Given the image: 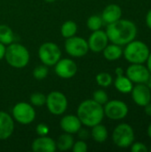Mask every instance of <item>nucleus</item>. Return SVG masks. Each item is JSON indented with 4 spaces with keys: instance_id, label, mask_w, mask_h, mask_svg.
<instances>
[{
    "instance_id": "36",
    "label": "nucleus",
    "mask_w": 151,
    "mask_h": 152,
    "mask_svg": "<svg viewBox=\"0 0 151 152\" xmlns=\"http://www.w3.org/2000/svg\"><path fill=\"white\" fill-rule=\"evenodd\" d=\"M146 62H147V68H148L150 73H151V52H150V54H149V57H148Z\"/></svg>"
},
{
    "instance_id": "31",
    "label": "nucleus",
    "mask_w": 151,
    "mask_h": 152,
    "mask_svg": "<svg viewBox=\"0 0 151 152\" xmlns=\"http://www.w3.org/2000/svg\"><path fill=\"white\" fill-rule=\"evenodd\" d=\"M131 151L133 152H147L149 149L143 142H133V144L130 146Z\"/></svg>"
},
{
    "instance_id": "34",
    "label": "nucleus",
    "mask_w": 151,
    "mask_h": 152,
    "mask_svg": "<svg viewBox=\"0 0 151 152\" xmlns=\"http://www.w3.org/2000/svg\"><path fill=\"white\" fill-rule=\"evenodd\" d=\"M146 24L151 29V9L147 12V15H146Z\"/></svg>"
},
{
    "instance_id": "28",
    "label": "nucleus",
    "mask_w": 151,
    "mask_h": 152,
    "mask_svg": "<svg viewBox=\"0 0 151 152\" xmlns=\"http://www.w3.org/2000/svg\"><path fill=\"white\" fill-rule=\"evenodd\" d=\"M46 96L42 93H34L30 96V102L32 105L36 107H41L45 104Z\"/></svg>"
},
{
    "instance_id": "10",
    "label": "nucleus",
    "mask_w": 151,
    "mask_h": 152,
    "mask_svg": "<svg viewBox=\"0 0 151 152\" xmlns=\"http://www.w3.org/2000/svg\"><path fill=\"white\" fill-rule=\"evenodd\" d=\"M65 50L72 57H83L88 51L89 46L87 41L80 37H71L66 38L65 41Z\"/></svg>"
},
{
    "instance_id": "13",
    "label": "nucleus",
    "mask_w": 151,
    "mask_h": 152,
    "mask_svg": "<svg viewBox=\"0 0 151 152\" xmlns=\"http://www.w3.org/2000/svg\"><path fill=\"white\" fill-rule=\"evenodd\" d=\"M88 46L89 49L94 53H101L108 45L109 38L105 31L98 29L93 31L91 36L88 38Z\"/></svg>"
},
{
    "instance_id": "41",
    "label": "nucleus",
    "mask_w": 151,
    "mask_h": 152,
    "mask_svg": "<svg viewBox=\"0 0 151 152\" xmlns=\"http://www.w3.org/2000/svg\"><path fill=\"white\" fill-rule=\"evenodd\" d=\"M150 151L151 152V146H150Z\"/></svg>"
},
{
    "instance_id": "11",
    "label": "nucleus",
    "mask_w": 151,
    "mask_h": 152,
    "mask_svg": "<svg viewBox=\"0 0 151 152\" xmlns=\"http://www.w3.org/2000/svg\"><path fill=\"white\" fill-rule=\"evenodd\" d=\"M150 74L148 68L143 64L132 63L126 69V77L135 84H145Z\"/></svg>"
},
{
    "instance_id": "1",
    "label": "nucleus",
    "mask_w": 151,
    "mask_h": 152,
    "mask_svg": "<svg viewBox=\"0 0 151 152\" xmlns=\"http://www.w3.org/2000/svg\"><path fill=\"white\" fill-rule=\"evenodd\" d=\"M105 32L109 41L121 46L135 39L137 36V27L134 22L129 20L119 19L113 23L108 24Z\"/></svg>"
},
{
    "instance_id": "37",
    "label": "nucleus",
    "mask_w": 151,
    "mask_h": 152,
    "mask_svg": "<svg viewBox=\"0 0 151 152\" xmlns=\"http://www.w3.org/2000/svg\"><path fill=\"white\" fill-rule=\"evenodd\" d=\"M115 73L117 76H122V75H124V69L121 67H117L115 70Z\"/></svg>"
},
{
    "instance_id": "15",
    "label": "nucleus",
    "mask_w": 151,
    "mask_h": 152,
    "mask_svg": "<svg viewBox=\"0 0 151 152\" xmlns=\"http://www.w3.org/2000/svg\"><path fill=\"white\" fill-rule=\"evenodd\" d=\"M14 131V119L8 113L0 111V140H7Z\"/></svg>"
},
{
    "instance_id": "23",
    "label": "nucleus",
    "mask_w": 151,
    "mask_h": 152,
    "mask_svg": "<svg viewBox=\"0 0 151 152\" xmlns=\"http://www.w3.org/2000/svg\"><path fill=\"white\" fill-rule=\"evenodd\" d=\"M14 40V34L10 27L4 24L0 25V43L4 45L12 44Z\"/></svg>"
},
{
    "instance_id": "35",
    "label": "nucleus",
    "mask_w": 151,
    "mask_h": 152,
    "mask_svg": "<svg viewBox=\"0 0 151 152\" xmlns=\"http://www.w3.org/2000/svg\"><path fill=\"white\" fill-rule=\"evenodd\" d=\"M144 112L145 114H147L148 116L151 117V103H148L146 106H144Z\"/></svg>"
},
{
    "instance_id": "4",
    "label": "nucleus",
    "mask_w": 151,
    "mask_h": 152,
    "mask_svg": "<svg viewBox=\"0 0 151 152\" xmlns=\"http://www.w3.org/2000/svg\"><path fill=\"white\" fill-rule=\"evenodd\" d=\"M149 46L142 41L133 40L127 45L123 50V54L127 61L130 63L143 64L146 62L150 54Z\"/></svg>"
},
{
    "instance_id": "8",
    "label": "nucleus",
    "mask_w": 151,
    "mask_h": 152,
    "mask_svg": "<svg viewBox=\"0 0 151 152\" xmlns=\"http://www.w3.org/2000/svg\"><path fill=\"white\" fill-rule=\"evenodd\" d=\"M48 110L53 115H62L68 108V99L64 94L53 91L46 96L45 102Z\"/></svg>"
},
{
    "instance_id": "2",
    "label": "nucleus",
    "mask_w": 151,
    "mask_h": 152,
    "mask_svg": "<svg viewBox=\"0 0 151 152\" xmlns=\"http://www.w3.org/2000/svg\"><path fill=\"white\" fill-rule=\"evenodd\" d=\"M77 113L82 125L88 127H93V126L101 123L105 116L102 105L93 99L82 102L77 108Z\"/></svg>"
},
{
    "instance_id": "6",
    "label": "nucleus",
    "mask_w": 151,
    "mask_h": 152,
    "mask_svg": "<svg viewBox=\"0 0 151 152\" xmlns=\"http://www.w3.org/2000/svg\"><path fill=\"white\" fill-rule=\"evenodd\" d=\"M38 56L43 64L49 66H54L61 57V52L60 47L53 43L46 42L40 45L38 49Z\"/></svg>"
},
{
    "instance_id": "20",
    "label": "nucleus",
    "mask_w": 151,
    "mask_h": 152,
    "mask_svg": "<svg viewBox=\"0 0 151 152\" xmlns=\"http://www.w3.org/2000/svg\"><path fill=\"white\" fill-rule=\"evenodd\" d=\"M116 89L122 94H129L133 89V82L126 76H117L115 80Z\"/></svg>"
},
{
    "instance_id": "33",
    "label": "nucleus",
    "mask_w": 151,
    "mask_h": 152,
    "mask_svg": "<svg viewBox=\"0 0 151 152\" xmlns=\"http://www.w3.org/2000/svg\"><path fill=\"white\" fill-rule=\"evenodd\" d=\"M5 50H6V47L4 44L0 43V61L4 58V54H5Z\"/></svg>"
},
{
    "instance_id": "22",
    "label": "nucleus",
    "mask_w": 151,
    "mask_h": 152,
    "mask_svg": "<svg viewBox=\"0 0 151 152\" xmlns=\"http://www.w3.org/2000/svg\"><path fill=\"white\" fill-rule=\"evenodd\" d=\"M56 142V147L59 151H66L72 149L74 144V139L72 137V134L65 133L60 135L59 138L57 139V142Z\"/></svg>"
},
{
    "instance_id": "38",
    "label": "nucleus",
    "mask_w": 151,
    "mask_h": 152,
    "mask_svg": "<svg viewBox=\"0 0 151 152\" xmlns=\"http://www.w3.org/2000/svg\"><path fill=\"white\" fill-rule=\"evenodd\" d=\"M145 84H146V86L151 90V73L150 74V77H149V78H148V80H147V82Z\"/></svg>"
},
{
    "instance_id": "7",
    "label": "nucleus",
    "mask_w": 151,
    "mask_h": 152,
    "mask_svg": "<svg viewBox=\"0 0 151 152\" xmlns=\"http://www.w3.org/2000/svg\"><path fill=\"white\" fill-rule=\"evenodd\" d=\"M12 118L15 121L21 125H28L35 120L36 110L28 102H18L12 110Z\"/></svg>"
},
{
    "instance_id": "39",
    "label": "nucleus",
    "mask_w": 151,
    "mask_h": 152,
    "mask_svg": "<svg viewBox=\"0 0 151 152\" xmlns=\"http://www.w3.org/2000/svg\"><path fill=\"white\" fill-rule=\"evenodd\" d=\"M147 133H148V135H149V137L151 139V123L150 124V126H149V127H148V130H147Z\"/></svg>"
},
{
    "instance_id": "3",
    "label": "nucleus",
    "mask_w": 151,
    "mask_h": 152,
    "mask_svg": "<svg viewBox=\"0 0 151 152\" xmlns=\"http://www.w3.org/2000/svg\"><path fill=\"white\" fill-rule=\"evenodd\" d=\"M4 58L11 67L22 69L26 67L29 61V53L24 45L12 43L6 47Z\"/></svg>"
},
{
    "instance_id": "16",
    "label": "nucleus",
    "mask_w": 151,
    "mask_h": 152,
    "mask_svg": "<svg viewBox=\"0 0 151 152\" xmlns=\"http://www.w3.org/2000/svg\"><path fill=\"white\" fill-rule=\"evenodd\" d=\"M31 149L34 152H54L57 147L55 141L45 135L35 139L32 142Z\"/></svg>"
},
{
    "instance_id": "27",
    "label": "nucleus",
    "mask_w": 151,
    "mask_h": 152,
    "mask_svg": "<svg viewBox=\"0 0 151 152\" xmlns=\"http://www.w3.org/2000/svg\"><path fill=\"white\" fill-rule=\"evenodd\" d=\"M48 72H49V69H48L47 66L43 64V65H39L37 67H36L34 69L32 74H33L34 78H36L37 80H42L47 77Z\"/></svg>"
},
{
    "instance_id": "30",
    "label": "nucleus",
    "mask_w": 151,
    "mask_h": 152,
    "mask_svg": "<svg viewBox=\"0 0 151 152\" xmlns=\"http://www.w3.org/2000/svg\"><path fill=\"white\" fill-rule=\"evenodd\" d=\"M87 149H88L87 144L84 140L74 142L73 147H72V151L74 152H85L87 151Z\"/></svg>"
},
{
    "instance_id": "9",
    "label": "nucleus",
    "mask_w": 151,
    "mask_h": 152,
    "mask_svg": "<svg viewBox=\"0 0 151 152\" xmlns=\"http://www.w3.org/2000/svg\"><path fill=\"white\" fill-rule=\"evenodd\" d=\"M104 115L112 120H121L128 114V106L123 101L112 100L104 104Z\"/></svg>"
},
{
    "instance_id": "25",
    "label": "nucleus",
    "mask_w": 151,
    "mask_h": 152,
    "mask_svg": "<svg viewBox=\"0 0 151 152\" xmlns=\"http://www.w3.org/2000/svg\"><path fill=\"white\" fill-rule=\"evenodd\" d=\"M103 20L101 16L100 15H92L88 18L87 21H86V25L88 27V28L92 31H95L98 29H101V28L103 25Z\"/></svg>"
},
{
    "instance_id": "21",
    "label": "nucleus",
    "mask_w": 151,
    "mask_h": 152,
    "mask_svg": "<svg viewBox=\"0 0 151 152\" xmlns=\"http://www.w3.org/2000/svg\"><path fill=\"white\" fill-rule=\"evenodd\" d=\"M91 135L95 142L101 143V142H104L108 139L109 134H108V130L106 126L100 123L92 127Z\"/></svg>"
},
{
    "instance_id": "29",
    "label": "nucleus",
    "mask_w": 151,
    "mask_h": 152,
    "mask_svg": "<svg viewBox=\"0 0 151 152\" xmlns=\"http://www.w3.org/2000/svg\"><path fill=\"white\" fill-rule=\"evenodd\" d=\"M93 100L101 105H104L109 101V96H108V94L104 90L99 89V90H96L93 94Z\"/></svg>"
},
{
    "instance_id": "14",
    "label": "nucleus",
    "mask_w": 151,
    "mask_h": 152,
    "mask_svg": "<svg viewBox=\"0 0 151 152\" xmlns=\"http://www.w3.org/2000/svg\"><path fill=\"white\" fill-rule=\"evenodd\" d=\"M131 93L133 102L138 106L144 107L151 102V90L146 84H137L133 87Z\"/></svg>"
},
{
    "instance_id": "12",
    "label": "nucleus",
    "mask_w": 151,
    "mask_h": 152,
    "mask_svg": "<svg viewBox=\"0 0 151 152\" xmlns=\"http://www.w3.org/2000/svg\"><path fill=\"white\" fill-rule=\"evenodd\" d=\"M55 74L61 78H71L77 72L76 62L70 59H60L54 65Z\"/></svg>"
},
{
    "instance_id": "5",
    "label": "nucleus",
    "mask_w": 151,
    "mask_h": 152,
    "mask_svg": "<svg viewBox=\"0 0 151 152\" xmlns=\"http://www.w3.org/2000/svg\"><path fill=\"white\" fill-rule=\"evenodd\" d=\"M112 140L119 148H129L134 142V132L133 127L125 123L117 126L112 133Z\"/></svg>"
},
{
    "instance_id": "26",
    "label": "nucleus",
    "mask_w": 151,
    "mask_h": 152,
    "mask_svg": "<svg viewBox=\"0 0 151 152\" xmlns=\"http://www.w3.org/2000/svg\"><path fill=\"white\" fill-rule=\"evenodd\" d=\"M96 82L101 87H108L112 84L113 78L109 73L101 72L96 76Z\"/></svg>"
},
{
    "instance_id": "17",
    "label": "nucleus",
    "mask_w": 151,
    "mask_h": 152,
    "mask_svg": "<svg viewBox=\"0 0 151 152\" xmlns=\"http://www.w3.org/2000/svg\"><path fill=\"white\" fill-rule=\"evenodd\" d=\"M60 126H61V128L65 133L74 134L78 133V131L81 129L82 123L79 120L77 116L67 115L61 119Z\"/></svg>"
},
{
    "instance_id": "32",
    "label": "nucleus",
    "mask_w": 151,
    "mask_h": 152,
    "mask_svg": "<svg viewBox=\"0 0 151 152\" xmlns=\"http://www.w3.org/2000/svg\"><path fill=\"white\" fill-rule=\"evenodd\" d=\"M36 134L39 136H45L49 133V127H48L47 125H45L44 123H40V124H38L36 126Z\"/></svg>"
},
{
    "instance_id": "24",
    "label": "nucleus",
    "mask_w": 151,
    "mask_h": 152,
    "mask_svg": "<svg viewBox=\"0 0 151 152\" xmlns=\"http://www.w3.org/2000/svg\"><path fill=\"white\" fill-rule=\"evenodd\" d=\"M77 31V25L73 20L65 21L61 28V36L65 38H69V37L75 36Z\"/></svg>"
},
{
    "instance_id": "40",
    "label": "nucleus",
    "mask_w": 151,
    "mask_h": 152,
    "mask_svg": "<svg viewBox=\"0 0 151 152\" xmlns=\"http://www.w3.org/2000/svg\"><path fill=\"white\" fill-rule=\"evenodd\" d=\"M46 3H53V2H55L56 0H44Z\"/></svg>"
},
{
    "instance_id": "19",
    "label": "nucleus",
    "mask_w": 151,
    "mask_h": 152,
    "mask_svg": "<svg viewBox=\"0 0 151 152\" xmlns=\"http://www.w3.org/2000/svg\"><path fill=\"white\" fill-rule=\"evenodd\" d=\"M103 56L106 60L109 61H114L118 60L123 55V49L120 45L116 44L108 45L103 49Z\"/></svg>"
},
{
    "instance_id": "18",
    "label": "nucleus",
    "mask_w": 151,
    "mask_h": 152,
    "mask_svg": "<svg viewBox=\"0 0 151 152\" xmlns=\"http://www.w3.org/2000/svg\"><path fill=\"white\" fill-rule=\"evenodd\" d=\"M122 17V9L119 5L116 4H111L107 5L102 13H101V18L104 23L106 24H110L113 23Z\"/></svg>"
}]
</instances>
